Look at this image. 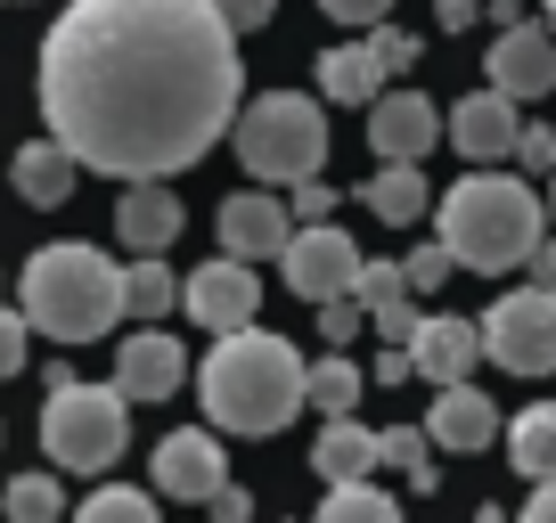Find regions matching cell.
Here are the masks:
<instances>
[{"instance_id": "6da1fadb", "label": "cell", "mask_w": 556, "mask_h": 523, "mask_svg": "<svg viewBox=\"0 0 556 523\" xmlns=\"http://www.w3.org/2000/svg\"><path fill=\"white\" fill-rule=\"evenodd\" d=\"M41 123L74 173L173 180L238 123V41L205 0H74L41 34Z\"/></svg>"}, {"instance_id": "7a4b0ae2", "label": "cell", "mask_w": 556, "mask_h": 523, "mask_svg": "<svg viewBox=\"0 0 556 523\" xmlns=\"http://www.w3.org/2000/svg\"><path fill=\"white\" fill-rule=\"evenodd\" d=\"M205 418L213 434H287L303 418V360L287 335H213L205 352Z\"/></svg>"}, {"instance_id": "3957f363", "label": "cell", "mask_w": 556, "mask_h": 523, "mask_svg": "<svg viewBox=\"0 0 556 523\" xmlns=\"http://www.w3.org/2000/svg\"><path fill=\"white\" fill-rule=\"evenodd\" d=\"M442 254L458 270H523V262L548 245V196H532V180L516 173H467L451 196H442Z\"/></svg>"}, {"instance_id": "277c9868", "label": "cell", "mask_w": 556, "mask_h": 523, "mask_svg": "<svg viewBox=\"0 0 556 523\" xmlns=\"http://www.w3.org/2000/svg\"><path fill=\"white\" fill-rule=\"evenodd\" d=\"M17 311L34 335L50 344H99L106 328L123 319V262H106L99 245L66 238V245H41L17 279Z\"/></svg>"}, {"instance_id": "5b68a950", "label": "cell", "mask_w": 556, "mask_h": 523, "mask_svg": "<svg viewBox=\"0 0 556 523\" xmlns=\"http://www.w3.org/2000/svg\"><path fill=\"white\" fill-rule=\"evenodd\" d=\"M229 140H238L254 189H295V180H319V164H328V106L303 90H262L254 106H238Z\"/></svg>"}, {"instance_id": "8992f818", "label": "cell", "mask_w": 556, "mask_h": 523, "mask_svg": "<svg viewBox=\"0 0 556 523\" xmlns=\"http://www.w3.org/2000/svg\"><path fill=\"white\" fill-rule=\"evenodd\" d=\"M123 434H131V401L115 384H83L58 368L50 401H41V458L66 474H106L123 458Z\"/></svg>"}, {"instance_id": "52a82bcc", "label": "cell", "mask_w": 556, "mask_h": 523, "mask_svg": "<svg viewBox=\"0 0 556 523\" xmlns=\"http://www.w3.org/2000/svg\"><path fill=\"white\" fill-rule=\"evenodd\" d=\"M475 335H483V360L507 368V377H556V295L548 286L500 295L475 319Z\"/></svg>"}, {"instance_id": "ba28073f", "label": "cell", "mask_w": 556, "mask_h": 523, "mask_svg": "<svg viewBox=\"0 0 556 523\" xmlns=\"http://www.w3.org/2000/svg\"><path fill=\"white\" fill-rule=\"evenodd\" d=\"M361 262H368V254L344 238V229L319 221V229H295V238H287L278 270H287V286H295L303 303H344L352 279H361Z\"/></svg>"}, {"instance_id": "9c48e42d", "label": "cell", "mask_w": 556, "mask_h": 523, "mask_svg": "<svg viewBox=\"0 0 556 523\" xmlns=\"http://www.w3.org/2000/svg\"><path fill=\"white\" fill-rule=\"evenodd\" d=\"M222 483H229V450H222L213 425H173V434L156 442V499L205 507Z\"/></svg>"}, {"instance_id": "30bf717a", "label": "cell", "mask_w": 556, "mask_h": 523, "mask_svg": "<svg viewBox=\"0 0 556 523\" xmlns=\"http://www.w3.org/2000/svg\"><path fill=\"white\" fill-rule=\"evenodd\" d=\"M483 66H491V90H500L507 106L548 99V90H556V34L532 25V17H516V25H500V41H491Z\"/></svg>"}, {"instance_id": "8fae6325", "label": "cell", "mask_w": 556, "mask_h": 523, "mask_svg": "<svg viewBox=\"0 0 556 523\" xmlns=\"http://www.w3.org/2000/svg\"><path fill=\"white\" fill-rule=\"evenodd\" d=\"M254 303H262V279L245 270V262H197L189 270V286H180V311L197 319V328H213V335H238V328H254Z\"/></svg>"}, {"instance_id": "7c38bea8", "label": "cell", "mask_w": 556, "mask_h": 523, "mask_svg": "<svg viewBox=\"0 0 556 523\" xmlns=\"http://www.w3.org/2000/svg\"><path fill=\"white\" fill-rule=\"evenodd\" d=\"M213 229H222V254L229 262H278L287 254V238H295V221H287V196H270V189H238L222 213H213Z\"/></svg>"}, {"instance_id": "4fadbf2b", "label": "cell", "mask_w": 556, "mask_h": 523, "mask_svg": "<svg viewBox=\"0 0 556 523\" xmlns=\"http://www.w3.org/2000/svg\"><path fill=\"white\" fill-rule=\"evenodd\" d=\"M409 377H426L442 393V384H475V360H483V335H475V319H451V311H426L417 319L409 344Z\"/></svg>"}, {"instance_id": "5bb4252c", "label": "cell", "mask_w": 556, "mask_h": 523, "mask_svg": "<svg viewBox=\"0 0 556 523\" xmlns=\"http://www.w3.org/2000/svg\"><path fill=\"white\" fill-rule=\"evenodd\" d=\"M180 384H189V352H180V335H164V328L123 335V352H115V393H123V401H173Z\"/></svg>"}, {"instance_id": "9a60e30c", "label": "cell", "mask_w": 556, "mask_h": 523, "mask_svg": "<svg viewBox=\"0 0 556 523\" xmlns=\"http://www.w3.org/2000/svg\"><path fill=\"white\" fill-rule=\"evenodd\" d=\"M434 140H442V106L426 99V90H384V99L368 106V148H377V164H417Z\"/></svg>"}, {"instance_id": "2e32d148", "label": "cell", "mask_w": 556, "mask_h": 523, "mask_svg": "<svg viewBox=\"0 0 556 523\" xmlns=\"http://www.w3.org/2000/svg\"><path fill=\"white\" fill-rule=\"evenodd\" d=\"M516 131H523V115L500 99V90H467V99L451 106V123H442V140H451L467 164H483V173L516 148Z\"/></svg>"}, {"instance_id": "e0dca14e", "label": "cell", "mask_w": 556, "mask_h": 523, "mask_svg": "<svg viewBox=\"0 0 556 523\" xmlns=\"http://www.w3.org/2000/svg\"><path fill=\"white\" fill-rule=\"evenodd\" d=\"M352 303H361V319L384 335V344H409L417 335V295H409V279H401V262H361V279H352Z\"/></svg>"}, {"instance_id": "ac0fdd59", "label": "cell", "mask_w": 556, "mask_h": 523, "mask_svg": "<svg viewBox=\"0 0 556 523\" xmlns=\"http://www.w3.org/2000/svg\"><path fill=\"white\" fill-rule=\"evenodd\" d=\"M180 196L164 189V180H131V189L115 196V238L131 245V254H164V245L180 238Z\"/></svg>"}, {"instance_id": "d6986e66", "label": "cell", "mask_w": 556, "mask_h": 523, "mask_svg": "<svg viewBox=\"0 0 556 523\" xmlns=\"http://www.w3.org/2000/svg\"><path fill=\"white\" fill-rule=\"evenodd\" d=\"M426 442L434 450H491L500 442V409H491V393H475V384H442L434 393V418H426Z\"/></svg>"}, {"instance_id": "ffe728a7", "label": "cell", "mask_w": 556, "mask_h": 523, "mask_svg": "<svg viewBox=\"0 0 556 523\" xmlns=\"http://www.w3.org/2000/svg\"><path fill=\"white\" fill-rule=\"evenodd\" d=\"M312 467H319V483H368L377 474V434H368L361 418H328V434L312 442Z\"/></svg>"}, {"instance_id": "44dd1931", "label": "cell", "mask_w": 556, "mask_h": 523, "mask_svg": "<svg viewBox=\"0 0 556 523\" xmlns=\"http://www.w3.org/2000/svg\"><path fill=\"white\" fill-rule=\"evenodd\" d=\"M9 180H17L25 205L58 213V205L74 196V156H66L58 140H34V148H17V156H9Z\"/></svg>"}, {"instance_id": "7402d4cb", "label": "cell", "mask_w": 556, "mask_h": 523, "mask_svg": "<svg viewBox=\"0 0 556 523\" xmlns=\"http://www.w3.org/2000/svg\"><path fill=\"white\" fill-rule=\"evenodd\" d=\"M319 90H328L336 106H377L384 74H377V58H368V41H336V50H319Z\"/></svg>"}, {"instance_id": "603a6c76", "label": "cell", "mask_w": 556, "mask_h": 523, "mask_svg": "<svg viewBox=\"0 0 556 523\" xmlns=\"http://www.w3.org/2000/svg\"><path fill=\"white\" fill-rule=\"evenodd\" d=\"M507 434V467L523 474V483H556V401H532L516 425H500Z\"/></svg>"}, {"instance_id": "cb8c5ba5", "label": "cell", "mask_w": 556, "mask_h": 523, "mask_svg": "<svg viewBox=\"0 0 556 523\" xmlns=\"http://www.w3.org/2000/svg\"><path fill=\"white\" fill-rule=\"evenodd\" d=\"M361 205L377 213V221L409 229L417 213L434 205V189H426V173H417V164H377V180H368V189H361Z\"/></svg>"}, {"instance_id": "d4e9b609", "label": "cell", "mask_w": 556, "mask_h": 523, "mask_svg": "<svg viewBox=\"0 0 556 523\" xmlns=\"http://www.w3.org/2000/svg\"><path fill=\"white\" fill-rule=\"evenodd\" d=\"M173 303H180V279L164 270L156 254H131V262H123V311H131L139 328H156Z\"/></svg>"}, {"instance_id": "484cf974", "label": "cell", "mask_w": 556, "mask_h": 523, "mask_svg": "<svg viewBox=\"0 0 556 523\" xmlns=\"http://www.w3.org/2000/svg\"><path fill=\"white\" fill-rule=\"evenodd\" d=\"M361 393H368V377L344 360V352H328V360H312V368H303V409L352 418V409H361Z\"/></svg>"}, {"instance_id": "4316f807", "label": "cell", "mask_w": 556, "mask_h": 523, "mask_svg": "<svg viewBox=\"0 0 556 523\" xmlns=\"http://www.w3.org/2000/svg\"><path fill=\"white\" fill-rule=\"evenodd\" d=\"M426 450H434V442H426V425H384V434H377V467H401V483H409V490H434V483H442Z\"/></svg>"}, {"instance_id": "83f0119b", "label": "cell", "mask_w": 556, "mask_h": 523, "mask_svg": "<svg viewBox=\"0 0 556 523\" xmlns=\"http://www.w3.org/2000/svg\"><path fill=\"white\" fill-rule=\"evenodd\" d=\"M312 523H401V507L384 499L377 483H336L328 499H319V515Z\"/></svg>"}, {"instance_id": "f1b7e54d", "label": "cell", "mask_w": 556, "mask_h": 523, "mask_svg": "<svg viewBox=\"0 0 556 523\" xmlns=\"http://www.w3.org/2000/svg\"><path fill=\"white\" fill-rule=\"evenodd\" d=\"M0 515H9V523H58V515H66L58 474H17V483L0 490Z\"/></svg>"}, {"instance_id": "f546056e", "label": "cell", "mask_w": 556, "mask_h": 523, "mask_svg": "<svg viewBox=\"0 0 556 523\" xmlns=\"http://www.w3.org/2000/svg\"><path fill=\"white\" fill-rule=\"evenodd\" d=\"M74 523H164V515H156V499H148V490L106 483V490H90V499L74 507Z\"/></svg>"}, {"instance_id": "4dcf8cb0", "label": "cell", "mask_w": 556, "mask_h": 523, "mask_svg": "<svg viewBox=\"0 0 556 523\" xmlns=\"http://www.w3.org/2000/svg\"><path fill=\"white\" fill-rule=\"evenodd\" d=\"M368 58H377V74L417 66V34H401V25H368Z\"/></svg>"}, {"instance_id": "1f68e13d", "label": "cell", "mask_w": 556, "mask_h": 523, "mask_svg": "<svg viewBox=\"0 0 556 523\" xmlns=\"http://www.w3.org/2000/svg\"><path fill=\"white\" fill-rule=\"evenodd\" d=\"M287 221H303V229L336 221V189H328V180H295V196H287Z\"/></svg>"}, {"instance_id": "d6a6232c", "label": "cell", "mask_w": 556, "mask_h": 523, "mask_svg": "<svg viewBox=\"0 0 556 523\" xmlns=\"http://www.w3.org/2000/svg\"><path fill=\"white\" fill-rule=\"evenodd\" d=\"M451 270H458V262L442 254V245H417V254H409V270H401V279H409V295L426 303V295H434L442 279H451Z\"/></svg>"}, {"instance_id": "836d02e7", "label": "cell", "mask_w": 556, "mask_h": 523, "mask_svg": "<svg viewBox=\"0 0 556 523\" xmlns=\"http://www.w3.org/2000/svg\"><path fill=\"white\" fill-rule=\"evenodd\" d=\"M205 9L222 17V34L238 41V34H262V25H270V9H278V0H205Z\"/></svg>"}, {"instance_id": "e575fe53", "label": "cell", "mask_w": 556, "mask_h": 523, "mask_svg": "<svg viewBox=\"0 0 556 523\" xmlns=\"http://www.w3.org/2000/svg\"><path fill=\"white\" fill-rule=\"evenodd\" d=\"M507 156H516L523 173H556V131H540V123H523V131H516V148H507Z\"/></svg>"}, {"instance_id": "d590c367", "label": "cell", "mask_w": 556, "mask_h": 523, "mask_svg": "<svg viewBox=\"0 0 556 523\" xmlns=\"http://www.w3.org/2000/svg\"><path fill=\"white\" fill-rule=\"evenodd\" d=\"M25 335H34V328H25V311H9V303H0V384L25 368Z\"/></svg>"}, {"instance_id": "8d00e7d4", "label": "cell", "mask_w": 556, "mask_h": 523, "mask_svg": "<svg viewBox=\"0 0 556 523\" xmlns=\"http://www.w3.org/2000/svg\"><path fill=\"white\" fill-rule=\"evenodd\" d=\"M361 328H368V319H361V303H352V295H344V303H319V335H328V352L352 344Z\"/></svg>"}, {"instance_id": "74e56055", "label": "cell", "mask_w": 556, "mask_h": 523, "mask_svg": "<svg viewBox=\"0 0 556 523\" xmlns=\"http://www.w3.org/2000/svg\"><path fill=\"white\" fill-rule=\"evenodd\" d=\"M319 9H328L336 25H361V34H368V25H384V9H393V0H319Z\"/></svg>"}, {"instance_id": "f35d334b", "label": "cell", "mask_w": 556, "mask_h": 523, "mask_svg": "<svg viewBox=\"0 0 556 523\" xmlns=\"http://www.w3.org/2000/svg\"><path fill=\"white\" fill-rule=\"evenodd\" d=\"M205 515H213V523H254V499H245L238 483H222V490L205 499Z\"/></svg>"}, {"instance_id": "ab89813d", "label": "cell", "mask_w": 556, "mask_h": 523, "mask_svg": "<svg viewBox=\"0 0 556 523\" xmlns=\"http://www.w3.org/2000/svg\"><path fill=\"white\" fill-rule=\"evenodd\" d=\"M434 17H442V34H467L483 17V0H434Z\"/></svg>"}, {"instance_id": "60d3db41", "label": "cell", "mask_w": 556, "mask_h": 523, "mask_svg": "<svg viewBox=\"0 0 556 523\" xmlns=\"http://www.w3.org/2000/svg\"><path fill=\"white\" fill-rule=\"evenodd\" d=\"M516 523H556V483H532V499H523Z\"/></svg>"}, {"instance_id": "b9f144b4", "label": "cell", "mask_w": 556, "mask_h": 523, "mask_svg": "<svg viewBox=\"0 0 556 523\" xmlns=\"http://www.w3.org/2000/svg\"><path fill=\"white\" fill-rule=\"evenodd\" d=\"M401 377H409V352H384V360H377V377H368V384H401Z\"/></svg>"}, {"instance_id": "7bdbcfd3", "label": "cell", "mask_w": 556, "mask_h": 523, "mask_svg": "<svg viewBox=\"0 0 556 523\" xmlns=\"http://www.w3.org/2000/svg\"><path fill=\"white\" fill-rule=\"evenodd\" d=\"M532 286H548V295H556V245H540V254H532Z\"/></svg>"}, {"instance_id": "ee69618b", "label": "cell", "mask_w": 556, "mask_h": 523, "mask_svg": "<svg viewBox=\"0 0 556 523\" xmlns=\"http://www.w3.org/2000/svg\"><path fill=\"white\" fill-rule=\"evenodd\" d=\"M548 213H556V173H548Z\"/></svg>"}, {"instance_id": "f6af8a7d", "label": "cell", "mask_w": 556, "mask_h": 523, "mask_svg": "<svg viewBox=\"0 0 556 523\" xmlns=\"http://www.w3.org/2000/svg\"><path fill=\"white\" fill-rule=\"evenodd\" d=\"M548 34H556V0H548Z\"/></svg>"}, {"instance_id": "bcb514c9", "label": "cell", "mask_w": 556, "mask_h": 523, "mask_svg": "<svg viewBox=\"0 0 556 523\" xmlns=\"http://www.w3.org/2000/svg\"><path fill=\"white\" fill-rule=\"evenodd\" d=\"M0 9H17V0H0Z\"/></svg>"}]
</instances>
